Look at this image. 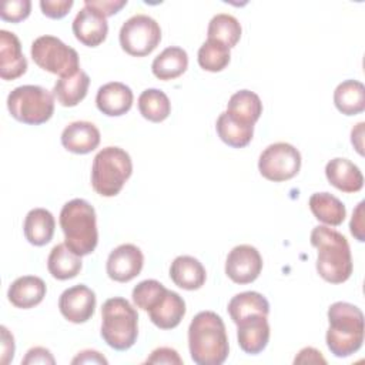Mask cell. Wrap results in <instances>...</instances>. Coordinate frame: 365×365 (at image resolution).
Masks as SVG:
<instances>
[{
	"label": "cell",
	"mask_w": 365,
	"mask_h": 365,
	"mask_svg": "<svg viewBox=\"0 0 365 365\" xmlns=\"http://www.w3.org/2000/svg\"><path fill=\"white\" fill-rule=\"evenodd\" d=\"M188 349L197 365H221L230 345L222 318L212 311L198 312L188 327Z\"/></svg>",
	"instance_id": "6da1fadb"
},
{
	"label": "cell",
	"mask_w": 365,
	"mask_h": 365,
	"mask_svg": "<svg viewBox=\"0 0 365 365\" xmlns=\"http://www.w3.org/2000/svg\"><path fill=\"white\" fill-rule=\"evenodd\" d=\"M312 247L318 250L317 272L331 284L349 279L354 265L348 240L328 225H317L309 235Z\"/></svg>",
	"instance_id": "7a4b0ae2"
},
{
	"label": "cell",
	"mask_w": 365,
	"mask_h": 365,
	"mask_svg": "<svg viewBox=\"0 0 365 365\" xmlns=\"http://www.w3.org/2000/svg\"><path fill=\"white\" fill-rule=\"evenodd\" d=\"M329 327L325 334L327 346L336 358L358 352L364 342V314L349 302L338 301L328 308Z\"/></svg>",
	"instance_id": "3957f363"
},
{
	"label": "cell",
	"mask_w": 365,
	"mask_h": 365,
	"mask_svg": "<svg viewBox=\"0 0 365 365\" xmlns=\"http://www.w3.org/2000/svg\"><path fill=\"white\" fill-rule=\"evenodd\" d=\"M60 227L64 244L77 255L91 254L98 242L97 215L94 207L83 198L66 202L60 211Z\"/></svg>",
	"instance_id": "277c9868"
},
{
	"label": "cell",
	"mask_w": 365,
	"mask_h": 365,
	"mask_svg": "<svg viewBox=\"0 0 365 365\" xmlns=\"http://www.w3.org/2000/svg\"><path fill=\"white\" fill-rule=\"evenodd\" d=\"M100 335L115 351L130 349L138 336L137 309L123 297L108 298L101 307Z\"/></svg>",
	"instance_id": "5b68a950"
},
{
	"label": "cell",
	"mask_w": 365,
	"mask_h": 365,
	"mask_svg": "<svg viewBox=\"0 0 365 365\" xmlns=\"http://www.w3.org/2000/svg\"><path fill=\"white\" fill-rule=\"evenodd\" d=\"M133 161L130 154L115 145L100 150L91 165V185L101 197H115L131 177Z\"/></svg>",
	"instance_id": "8992f818"
},
{
	"label": "cell",
	"mask_w": 365,
	"mask_h": 365,
	"mask_svg": "<svg viewBox=\"0 0 365 365\" xmlns=\"http://www.w3.org/2000/svg\"><path fill=\"white\" fill-rule=\"evenodd\" d=\"M7 110L20 123L40 125L54 113V96L41 86H19L7 96Z\"/></svg>",
	"instance_id": "52a82bcc"
},
{
	"label": "cell",
	"mask_w": 365,
	"mask_h": 365,
	"mask_svg": "<svg viewBox=\"0 0 365 365\" xmlns=\"http://www.w3.org/2000/svg\"><path fill=\"white\" fill-rule=\"evenodd\" d=\"M30 54L40 68L60 77L71 76L80 70L78 53L50 34L37 37L31 43Z\"/></svg>",
	"instance_id": "ba28073f"
},
{
	"label": "cell",
	"mask_w": 365,
	"mask_h": 365,
	"mask_svg": "<svg viewBox=\"0 0 365 365\" xmlns=\"http://www.w3.org/2000/svg\"><path fill=\"white\" fill-rule=\"evenodd\" d=\"M121 48L134 57L151 54L161 41L160 24L147 14H134L127 19L118 34Z\"/></svg>",
	"instance_id": "9c48e42d"
},
{
	"label": "cell",
	"mask_w": 365,
	"mask_h": 365,
	"mask_svg": "<svg viewBox=\"0 0 365 365\" xmlns=\"http://www.w3.org/2000/svg\"><path fill=\"white\" fill-rule=\"evenodd\" d=\"M301 168V153L289 143L269 144L258 158L259 174L274 182L294 178Z\"/></svg>",
	"instance_id": "30bf717a"
},
{
	"label": "cell",
	"mask_w": 365,
	"mask_h": 365,
	"mask_svg": "<svg viewBox=\"0 0 365 365\" xmlns=\"http://www.w3.org/2000/svg\"><path fill=\"white\" fill-rule=\"evenodd\" d=\"M262 271V257L259 251L250 245L241 244L234 247L225 259V274L235 284H251Z\"/></svg>",
	"instance_id": "8fae6325"
},
{
	"label": "cell",
	"mask_w": 365,
	"mask_h": 365,
	"mask_svg": "<svg viewBox=\"0 0 365 365\" xmlns=\"http://www.w3.org/2000/svg\"><path fill=\"white\" fill-rule=\"evenodd\" d=\"M96 294L84 284H78L64 289L58 298V309L61 315L73 324L87 322L96 311Z\"/></svg>",
	"instance_id": "7c38bea8"
},
{
	"label": "cell",
	"mask_w": 365,
	"mask_h": 365,
	"mask_svg": "<svg viewBox=\"0 0 365 365\" xmlns=\"http://www.w3.org/2000/svg\"><path fill=\"white\" fill-rule=\"evenodd\" d=\"M144 255L134 244H121L114 248L106 264L110 279L115 282H128L134 279L143 269Z\"/></svg>",
	"instance_id": "4fadbf2b"
},
{
	"label": "cell",
	"mask_w": 365,
	"mask_h": 365,
	"mask_svg": "<svg viewBox=\"0 0 365 365\" xmlns=\"http://www.w3.org/2000/svg\"><path fill=\"white\" fill-rule=\"evenodd\" d=\"M235 325L238 345L245 354L257 355L267 348L271 335L267 315L251 314L241 318Z\"/></svg>",
	"instance_id": "5bb4252c"
},
{
	"label": "cell",
	"mask_w": 365,
	"mask_h": 365,
	"mask_svg": "<svg viewBox=\"0 0 365 365\" xmlns=\"http://www.w3.org/2000/svg\"><path fill=\"white\" fill-rule=\"evenodd\" d=\"M71 29L74 37L87 47L100 46L108 34L107 19L87 6L76 14Z\"/></svg>",
	"instance_id": "9a60e30c"
},
{
	"label": "cell",
	"mask_w": 365,
	"mask_h": 365,
	"mask_svg": "<svg viewBox=\"0 0 365 365\" xmlns=\"http://www.w3.org/2000/svg\"><path fill=\"white\" fill-rule=\"evenodd\" d=\"M27 71V58L21 51L19 37L7 30H0V77L16 80Z\"/></svg>",
	"instance_id": "2e32d148"
},
{
	"label": "cell",
	"mask_w": 365,
	"mask_h": 365,
	"mask_svg": "<svg viewBox=\"0 0 365 365\" xmlns=\"http://www.w3.org/2000/svg\"><path fill=\"white\" fill-rule=\"evenodd\" d=\"M134 94L131 88L120 81L103 84L96 96L97 108L108 117H120L131 110Z\"/></svg>",
	"instance_id": "e0dca14e"
},
{
	"label": "cell",
	"mask_w": 365,
	"mask_h": 365,
	"mask_svg": "<svg viewBox=\"0 0 365 365\" xmlns=\"http://www.w3.org/2000/svg\"><path fill=\"white\" fill-rule=\"evenodd\" d=\"M101 135L90 121H73L61 133V145L74 154H88L100 144Z\"/></svg>",
	"instance_id": "ac0fdd59"
},
{
	"label": "cell",
	"mask_w": 365,
	"mask_h": 365,
	"mask_svg": "<svg viewBox=\"0 0 365 365\" xmlns=\"http://www.w3.org/2000/svg\"><path fill=\"white\" fill-rule=\"evenodd\" d=\"M46 292V282L40 277L23 275L10 284L7 298L16 308L30 309L44 299Z\"/></svg>",
	"instance_id": "d6986e66"
},
{
	"label": "cell",
	"mask_w": 365,
	"mask_h": 365,
	"mask_svg": "<svg viewBox=\"0 0 365 365\" xmlns=\"http://www.w3.org/2000/svg\"><path fill=\"white\" fill-rule=\"evenodd\" d=\"M325 175L331 185L342 192H358L364 187V175L356 164L336 157L327 163Z\"/></svg>",
	"instance_id": "ffe728a7"
},
{
	"label": "cell",
	"mask_w": 365,
	"mask_h": 365,
	"mask_svg": "<svg viewBox=\"0 0 365 365\" xmlns=\"http://www.w3.org/2000/svg\"><path fill=\"white\" fill-rule=\"evenodd\" d=\"M185 301L175 291L167 289L164 297L148 312L150 321L160 329H173L185 315Z\"/></svg>",
	"instance_id": "44dd1931"
},
{
	"label": "cell",
	"mask_w": 365,
	"mask_h": 365,
	"mask_svg": "<svg viewBox=\"0 0 365 365\" xmlns=\"http://www.w3.org/2000/svg\"><path fill=\"white\" fill-rule=\"evenodd\" d=\"M171 281L187 291L200 289L207 279L204 265L191 255H178L170 265Z\"/></svg>",
	"instance_id": "7402d4cb"
},
{
	"label": "cell",
	"mask_w": 365,
	"mask_h": 365,
	"mask_svg": "<svg viewBox=\"0 0 365 365\" xmlns=\"http://www.w3.org/2000/svg\"><path fill=\"white\" fill-rule=\"evenodd\" d=\"M56 220L46 208H33L27 212L23 224L26 240L36 247L48 244L54 235Z\"/></svg>",
	"instance_id": "603a6c76"
},
{
	"label": "cell",
	"mask_w": 365,
	"mask_h": 365,
	"mask_svg": "<svg viewBox=\"0 0 365 365\" xmlns=\"http://www.w3.org/2000/svg\"><path fill=\"white\" fill-rule=\"evenodd\" d=\"M88 86V74L83 70H78L71 76L60 77L53 87V96L63 107H76L86 98Z\"/></svg>",
	"instance_id": "cb8c5ba5"
},
{
	"label": "cell",
	"mask_w": 365,
	"mask_h": 365,
	"mask_svg": "<svg viewBox=\"0 0 365 365\" xmlns=\"http://www.w3.org/2000/svg\"><path fill=\"white\" fill-rule=\"evenodd\" d=\"M188 67V54L184 48L177 46H170L164 48L151 64L153 74L163 81L174 80L185 73Z\"/></svg>",
	"instance_id": "d4e9b609"
},
{
	"label": "cell",
	"mask_w": 365,
	"mask_h": 365,
	"mask_svg": "<svg viewBox=\"0 0 365 365\" xmlns=\"http://www.w3.org/2000/svg\"><path fill=\"white\" fill-rule=\"evenodd\" d=\"M308 204L314 217L328 227L341 225L346 217L344 202L329 192H314Z\"/></svg>",
	"instance_id": "484cf974"
},
{
	"label": "cell",
	"mask_w": 365,
	"mask_h": 365,
	"mask_svg": "<svg viewBox=\"0 0 365 365\" xmlns=\"http://www.w3.org/2000/svg\"><path fill=\"white\" fill-rule=\"evenodd\" d=\"M81 257L74 254L66 244H57L51 248L47 258V268L53 278L66 281L77 277L81 271Z\"/></svg>",
	"instance_id": "4316f807"
},
{
	"label": "cell",
	"mask_w": 365,
	"mask_h": 365,
	"mask_svg": "<svg viewBox=\"0 0 365 365\" xmlns=\"http://www.w3.org/2000/svg\"><path fill=\"white\" fill-rule=\"evenodd\" d=\"M215 130L222 143L232 148H242L248 145L254 135V125L242 123L227 111H222L215 123Z\"/></svg>",
	"instance_id": "83f0119b"
},
{
	"label": "cell",
	"mask_w": 365,
	"mask_h": 365,
	"mask_svg": "<svg viewBox=\"0 0 365 365\" xmlns=\"http://www.w3.org/2000/svg\"><path fill=\"white\" fill-rule=\"evenodd\" d=\"M334 104L345 115H356L365 110V86L358 80H345L334 91Z\"/></svg>",
	"instance_id": "f1b7e54d"
},
{
	"label": "cell",
	"mask_w": 365,
	"mask_h": 365,
	"mask_svg": "<svg viewBox=\"0 0 365 365\" xmlns=\"http://www.w3.org/2000/svg\"><path fill=\"white\" fill-rule=\"evenodd\" d=\"M225 111L234 118L254 125L262 114V103L254 91L240 90L230 97Z\"/></svg>",
	"instance_id": "f546056e"
},
{
	"label": "cell",
	"mask_w": 365,
	"mask_h": 365,
	"mask_svg": "<svg viewBox=\"0 0 365 365\" xmlns=\"http://www.w3.org/2000/svg\"><path fill=\"white\" fill-rule=\"evenodd\" d=\"M228 314L232 322H238L241 318L251 314H269V302L257 291H245L234 295L228 302Z\"/></svg>",
	"instance_id": "4dcf8cb0"
},
{
	"label": "cell",
	"mask_w": 365,
	"mask_h": 365,
	"mask_svg": "<svg viewBox=\"0 0 365 365\" xmlns=\"http://www.w3.org/2000/svg\"><path fill=\"white\" fill-rule=\"evenodd\" d=\"M241 33H242V29L240 21L234 16L227 13L215 14L210 20L208 29H207L208 40L222 43L228 48H232L237 46V43L241 38Z\"/></svg>",
	"instance_id": "1f68e13d"
},
{
	"label": "cell",
	"mask_w": 365,
	"mask_h": 365,
	"mask_svg": "<svg viewBox=\"0 0 365 365\" xmlns=\"http://www.w3.org/2000/svg\"><path fill=\"white\" fill-rule=\"evenodd\" d=\"M138 111L145 120L161 123L170 115L171 103L164 91L158 88H147L138 97Z\"/></svg>",
	"instance_id": "d6a6232c"
},
{
	"label": "cell",
	"mask_w": 365,
	"mask_h": 365,
	"mask_svg": "<svg viewBox=\"0 0 365 365\" xmlns=\"http://www.w3.org/2000/svg\"><path fill=\"white\" fill-rule=\"evenodd\" d=\"M197 60L202 70L218 73L230 64L231 53L230 48L222 43L207 38V41H204L198 48Z\"/></svg>",
	"instance_id": "836d02e7"
},
{
	"label": "cell",
	"mask_w": 365,
	"mask_h": 365,
	"mask_svg": "<svg viewBox=\"0 0 365 365\" xmlns=\"http://www.w3.org/2000/svg\"><path fill=\"white\" fill-rule=\"evenodd\" d=\"M167 288L157 279H144L138 282L131 292L133 302L143 311H150L164 297Z\"/></svg>",
	"instance_id": "e575fe53"
},
{
	"label": "cell",
	"mask_w": 365,
	"mask_h": 365,
	"mask_svg": "<svg viewBox=\"0 0 365 365\" xmlns=\"http://www.w3.org/2000/svg\"><path fill=\"white\" fill-rule=\"evenodd\" d=\"M31 1L30 0H7L3 1L0 9V17L4 21L20 23L30 16Z\"/></svg>",
	"instance_id": "d590c367"
},
{
	"label": "cell",
	"mask_w": 365,
	"mask_h": 365,
	"mask_svg": "<svg viewBox=\"0 0 365 365\" xmlns=\"http://www.w3.org/2000/svg\"><path fill=\"white\" fill-rule=\"evenodd\" d=\"M73 4H74L73 0H41L40 9L46 17L58 20L67 16Z\"/></svg>",
	"instance_id": "8d00e7d4"
},
{
	"label": "cell",
	"mask_w": 365,
	"mask_h": 365,
	"mask_svg": "<svg viewBox=\"0 0 365 365\" xmlns=\"http://www.w3.org/2000/svg\"><path fill=\"white\" fill-rule=\"evenodd\" d=\"M125 4H127V0H86L84 1V6L98 11L106 19L118 13Z\"/></svg>",
	"instance_id": "74e56055"
},
{
	"label": "cell",
	"mask_w": 365,
	"mask_h": 365,
	"mask_svg": "<svg viewBox=\"0 0 365 365\" xmlns=\"http://www.w3.org/2000/svg\"><path fill=\"white\" fill-rule=\"evenodd\" d=\"M145 364H168V365H181L182 359L180 358L178 352L174 348L161 346L154 349L150 356L145 359Z\"/></svg>",
	"instance_id": "f35d334b"
},
{
	"label": "cell",
	"mask_w": 365,
	"mask_h": 365,
	"mask_svg": "<svg viewBox=\"0 0 365 365\" xmlns=\"http://www.w3.org/2000/svg\"><path fill=\"white\" fill-rule=\"evenodd\" d=\"M23 365H36V364H50L54 365L56 359L53 356V354L43 346H34L30 348L26 354V356L21 359Z\"/></svg>",
	"instance_id": "ab89813d"
},
{
	"label": "cell",
	"mask_w": 365,
	"mask_h": 365,
	"mask_svg": "<svg viewBox=\"0 0 365 365\" xmlns=\"http://www.w3.org/2000/svg\"><path fill=\"white\" fill-rule=\"evenodd\" d=\"M364 205L365 202L361 201L354 212H352V218L349 222V231L351 234L355 237V240H358L359 242L365 241V224H364Z\"/></svg>",
	"instance_id": "60d3db41"
},
{
	"label": "cell",
	"mask_w": 365,
	"mask_h": 365,
	"mask_svg": "<svg viewBox=\"0 0 365 365\" xmlns=\"http://www.w3.org/2000/svg\"><path fill=\"white\" fill-rule=\"evenodd\" d=\"M0 331H1V359L0 361L1 364L7 365L14 356V338L4 325L0 327Z\"/></svg>",
	"instance_id": "b9f144b4"
},
{
	"label": "cell",
	"mask_w": 365,
	"mask_h": 365,
	"mask_svg": "<svg viewBox=\"0 0 365 365\" xmlns=\"http://www.w3.org/2000/svg\"><path fill=\"white\" fill-rule=\"evenodd\" d=\"M294 364H327V359L321 352L312 346L302 348L294 359Z\"/></svg>",
	"instance_id": "7bdbcfd3"
},
{
	"label": "cell",
	"mask_w": 365,
	"mask_h": 365,
	"mask_svg": "<svg viewBox=\"0 0 365 365\" xmlns=\"http://www.w3.org/2000/svg\"><path fill=\"white\" fill-rule=\"evenodd\" d=\"M71 364H108V361L94 349H84L78 352L73 359Z\"/></svg>",
	"instance_id": "ee69618b"
},
{
	"label": "cell",
	"mask_w": 365,
	"mask_h": 365,
	"mask_svg": "<svg viewBox=\"0 0 365 365\" xmlns=\"http://www.w3.org/2000/svg\"><path fill=\"white\" fill-rule=\"evenodd\" d=\"M364 125H365V123L361 121L351 131V143H352L354 148L358 151V154H361V155H364V141H362Z\"/></svg>",
	"instance_id": "f6af8a7d"
}]
</instances>
